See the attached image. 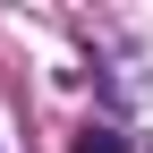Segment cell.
Here are the masks:
<instances>
[{
    "label": "cell",
    "mask_w": 153,
    "mask_h": 153,
    "mask_svg": "<svg viewBox=\"0 0 153 153\" xmlns=\"http://www.w3.org/2000/svg\"><path fill=\"white\" fill-rule=\"evenodd\" d=\"M76 153H128V136H119V128H85V136H76Z\"/></svg>",
    "instance_id": "obj_1"
}]
</instances>
